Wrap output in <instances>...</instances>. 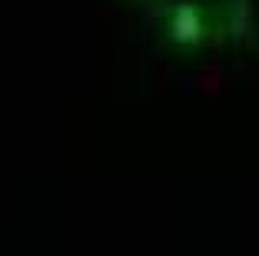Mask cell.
I'll use <instances>...</instances> for the list:
<instances>
[{"mask_svg":"<svg viewBox=\"0 0 259 256\" xmlns=\"http://www.w3.org/2000/svg\"><path fill=\"white\" fill-rule=\"evenodd\" d=\"M156 7L186 40L223 44L239 33L249 0H156Z\"/></svg>","mask_w":259,"mask_h":256,"instance_id":"obj_1","label":"cell"}]
</instances>
